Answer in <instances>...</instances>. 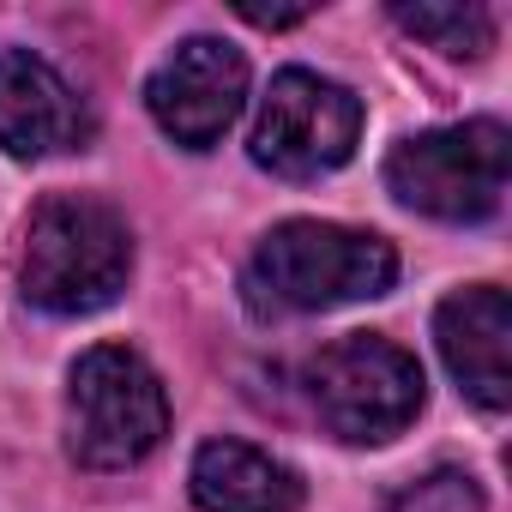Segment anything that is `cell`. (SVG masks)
<instances>
[{
    "mask_svg": "<svg viewBox=\"0 0 512 512\" xmlns=\"http://www.w3.org/2000/svg\"><path fill=\"white\" fill-rule=\"evenodd\" d=\"M133 278V229L97 193H49L25 223V302L61 320L109 308Z\"/></svg>",
    "mask_w": 512,
    "mask_h": 512,
    "instance_id": "6da1fadb",
    "label": "cell"
},
{
    "mask_svg": "<svg viewBox=\"0 0 512 512\" xmlns=\"http://www.w3.org/2000/svg\"><path fill=\"white\" fill-rule=\"evenodd\" d=\"M398 278V253L374 229H344L320 217L278 223L247 266V296L266 314H320L344 302H374Z\"/></svg>",
    "mask_w": 512,
    "mask_h": 512,
    "instance_id": "7a4b0ae2",
    "label": "cell"
},
{
    "mask_svg": "<svg viewBox=\"0 0 512 512\" xmlns=\"http://www.w3.org/2000/svg\"><path fill=\"white\" fill-rule=\"evenodd\" d=\"M169 434V398L127 344H97L67 374V452L85 470H133Z\"/></svg>",
    "mask_w": 512,
    "mask_h": 512,
    "instance_id": "3957f363",
    "label": "cell"
},
{
    "mask_svg": "<svg viewBox=\"0 0 512 512\" xmlns=\"http://www.w3.org/2000/svg\"><path fill=\"white\" fill-rule=\"evenodd\" d=\"M308 404L320 416V428L344 446H386L398 440L416 416H422V362L380 338V332H350L338 344H326L308 374Z\"/></svg>",
    "mask_w": 512,
    "mask_h": 512,
    "instance_id": "277c9868",
    "label": "cell"
},
{
    "mask_svg": "<svg viewBox=\"0 0 512 512\" xmlns=\"http://www.w3.org/2000/svg\"><path fill=\"white\" fill-rule=\"evenodd\" d=\"M506 163H512V133L500 121H464V127H434L392 145L386 187L422 217L482 223L506 199Z\"/></svg>",
    "mask_w": 512,
    "mask_h": 512,
    "instance_id": "5b68a950",
    "label": "cell"
},
{
    "mask_svg": "<svg viewBox=\"0 0 512 512\" xmlns=\"http://www.w3.org/2000/svg\"><path fill=\"white\" fill-rule=\"evenodd\" d=\"M362 139V97L338 79L290 67L272 79L260 121H253V163L278 181H320L356 157Z\"/></svg>",
    "mask_w": 512,
    "mask_h": 512,
    "instance_id": "8992f818",
    "label": "cell"
},
{
    "mask_svg": "<svg viewBox=\"0 0 512 512\" xmlns=\"http://www.w3.org/2000/svg\"><path fill=\"white\" fill-rule=\"evenodd\" d=\"M241 103H247V61L223 37H187L145 85L151 121L187 151H211L235 127Z\"/></svg>",
    "mask_w": 512,
    "mask_h": 512,
    "instance_id": "52a82bcc",
    "label": "cell"
},
{
    "mask_svg": "<svg viewBox=\"0 0 512 512\" xmlns=\"http://www.w3.org/2000/svg\"><path fill=\"white\" fill-rule=\"evenodd\" d=\"M97 133L85 97L31 49H7L0 55V151L19 163H43V157H67L85 151Z\"/></svg>",
    "mask_w": 512,
    "mask_h": 512,
    "instance_id": "ba28073f",
    "label": "cell"
},
{
    "mask_svg": "<svg viewBox=\"0 0 512 512\" xmlns=\"http://www.w3.org/2000/svg\"><path fill=\"white\" fill-rule=\"evenodd\" d=\"M434 344H440L452 380L482 410L512 404V302H506V290L470 284V290L446 296L434 314Z\"/></svg>",
    "mask_w": 512,
    "mask_h": 512,
    "instance_id": "9c48e42d",
    "label": "cell"
},
{
    "mask_svg": "<svg viewBox=\"0 0 512 512\" xmlns=\"http://www.w3.org/2000/svg\"><path fill=\"white\" fill-rule=\"evenodd\" d=\"M187 482L199 512H296L302 506V476L247 440H205L193 452Z\"/></svg>",
    "mask_w": 512,
    "mask_h": 512,
    "instance_id": "30bf717a",
    "label": "cell"
},
{
    "mask_svg": "<svg viewBox=\"0 0 512 512\" xmlns=\"http://www.w3.org/2000/svg\"><path fill=\"white\" fill-rule=\"evenodd\" d=\"M392 25H404L410 37H422V43H434L440 55H488V43H494V13L488 7H392Z\"/></svg>",
    "mask_w": 512,
    "mask_h": 512,
    "instance_id": "8fae6325",
    "label": "cell"
},
{
    "mask_svg": "<svg viewBox=\"0 0 512 512\" xmlns=\"http://www.w3.org/2000/svg\"><path fill=\"white\" fill-rule=\"evenodd\" d=\"M386 512H482V488L464 470H434V476L410 482L404 494H392Z\"/></svg>",
    "mask_w": 512,
    "mask_h": 512,
    "instance_id": "7c38bea8",
    "label": "cell"
},
{
    "mask_svg": "<svg viewBox=\"0 0 512 512\" xmlns=\"http://www.w3.org/2000/svg\"><path fill=\"white\" fill-rule=\"evenodd\" d=\"M247 25H260V31H278V25H302L314 7H260V0H241V7H235Z\"/></svg>",
    "mask_w": 512,
    "mask_h": 512,
    "instance_id": "4fadbf2b",
    "label": "cell"
}]
</instances>
